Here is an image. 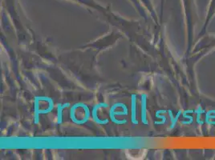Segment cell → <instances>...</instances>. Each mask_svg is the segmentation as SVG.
Segmentation results:
<instances>
[{
  "instance_id": "6da1fadb",
  "label": "cell",
  "mask_w": 215,
  "mask_h": 160,
  "mask_svg": "<svg viewBox=\"0 0 215 160\" xmlns=\"http://www.w3.org/2000/svg\"><path fill=\"white\" fill-rule=\"evenodd\" d=\"M132 122L134 124H138L137 120H136V95H132Z\"/></svg>"
},
{
  "instance_id": "7a4b0ae2",
  "label": "cell",
  "mask_w": 215,
  "mask_h": 160,
  "mask_svg": "<svg viewBox=\"0 0 215 160\" xmlns=\"http://www.w3.org/2000/svg\"><path fill=\"white\" fill-rule=\"evenodd\" d=\"M146 95H142V113H141V119H142V123L145 124H147V121H146Z\"/></svg>"
},
{
  "instance_id": "3957f363",
  "label": "cell",
  "mask_w": 215,
  "mask_h": 160,
  "mask_svg": "<svg viewBox=\"0 0 215 160\" xmlns=\"http://www.w3.org/2000/svg\"><path fill=\"white\" fill-rule=\"evenodd\" d=\"M58 110H59V115H58L59 121H58V123H61V122H62V114H61V111H62V110H63L62 106L59 105Z\"/></svg>"
}]
</instances>
